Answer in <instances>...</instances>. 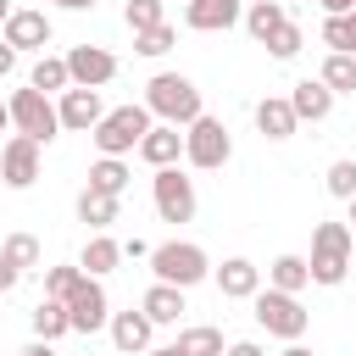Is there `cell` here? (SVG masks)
I'll use <instances>...</instances> for the list:
<instances>
[{
    "label": "cell",
    "instance_id": "d6986e66",
    "mask_svg": "<svg viewBox=\"0 0 356 356\" xmlns=\"http://www.w3.org/2000/svg\"><path fill=\"white\" fill-rule=\"evenodd\" d=\"M256 128H261V139H295V128H300V117H295V106H289V95H267V100H256Z\"/></svg>",
    "mask_w": 356,
    "mask_h": 356
},
{
    "label": "cell",
    "instance_id": "f546056e",
    "mask_svg": "<svg viewBox=\"0 0 356 356\" xmlns=\"http://www.w3.org/2000/svg\"><path fill=\"white\" fill-rule=\"evenodd\" d=\"M178 44V28L172 22H161V28H145V33H134V50L145 56V61H161L167 50Z\"/></svg>",
    "mask_w": 356,
    "mask_h": 356
},
{
    "label": "cell",
    "instance_id": "ba28073f",
    "mask_svg": "<svg viewBox=\"0 0 356 356\" xmlns=\"http://www.w3.org/2000/svg\"><path fill=\"white\" fill-rule=\"evenodd\" d=\"M150 200H156V217H161V222H195V211H200L195 178H189L184 167H156Z\"/></svg>",
    "mask_w": 356,
    "mask_h": 356
},
{
    "label": "cell",
    "instance_id": "e575fe53",
    "mask_svg": "<svg viewBox=\"0 0 356 356\" xmlns=\"http://www.w3.org/2000/svg\"><path fill=\"white\" fill-rule=\"evenodd\" d=\"M0 250H6V261H17L22 273H28V267H39V239H33V234H6V239H0Z\"/></svg>",
    "mask_w": 356,
    "mask_h": 356
},
{
    "label": "cell",
    "instance_id": "f35d334b",
    "mask_svg": "<svg viewBox=\"0 0 356 356\" xmlns=\"http://www.w3.org/2000/svg\"><path fill=\"white\" fill-rule=\"evenodd\" d=\"M323 6V17H350L356 11V0H317Z\"/></svg>",
    "mask_w": 356,
    "mask_h": 356
},
{
    "label": "cell",
    "instance_id": "603a6c76",
    "mask_svg": "<svg viewBox=\"0 0 356 356\" xmlns=\"http://www.w3.org/2000/svg\"><path fill=\"white\" fill-rule=\"evenodd\" d=\"M312 284V267H306V256H295V250H284V256H273L267 261V289H284V295H300Z\"/></svg>",
    "mask_w": 356,
    "mask_h": 356
},
{
    "label": "cell",
    "instance_id": "9c48e42d",
    "mask_svg": "<svg viewBox=\"0 0 356 356\" xmlns=\"http://www.w3.org/2000/svg\"><path fill=\"white\" fill-rule=\"evenodd\" d=\"M39 150L44 145H33L28 134H6V145H0V184L6 189H33L39 184Z\"/></svg>",
    "mask_w": 356,
    "mask_h": 356
},
{
    "label": "cell",
    "instance_id": "1f68e13d",
    "mask_svg": "<svg viewBox=\"0 0 356 356\" xmlns=\"http://www.w3.org/2000/svg\"><path fill=\"white\" fill-rule=\"evenodd\" d=\"M323 189H328L334 200H350V195H356V156H339V161H328V172H323Z\"/></svg>",
    "mask_w": 356,
    "mask_h": 356
},
{
    "label": "cell",
    "instance_id": "ab89813d",
    "mask_svg": "<svg viewBox=\"0 0 356 356\" xmlns=\"http://www.w3.org/2000/svg\"><path fill=\"white\" fill-rule=\"evenodd\" d=\"M11 72H17V50L0 39V78H11Z\"/></svg>",
    "mask_w": 356,
    "mask_h": 356
},
{
    "label": "cell",
    "instance_id": "d4e9b609",
    "mask_svg": "<svg viewBox=\"0 0 356 356\" xmlns=\"http://www.w3.org/2000/svg\"><path fill=\"white\" fill-rule=\"evenodd\" d=\"M28 83H33L39 95H67V89H72V72H67V56H50V50H44V56H39L33 67H28Z\"/></svg>",
    "mask_w": 356,
    "mask_h": 356
},
{
    "label": "cell",
    "instance_id": "4fadbf2b",
    "mask_svg": "<svg viewBox=\"0 0 356 356\" xmlns=\"http://www.w3.org/2000/svg\"><path fill=\"white\" fill-rule=\"evenodd\" d=\"M56 111H61V134H95L106 117V100H100V89H67V95H56Z\"/></svg>",
    "mask_w": 356,
    "mask_h": 356
},
{
    "label": "cell",
    "instance_id": "484cf974",
    "mask_svg": "<svg viewBox=\"0 0 356 356\" xmlns=\"http://www.w3.org/2000/svg\"><path fill=\"white\" fill-rule=\"evenodd\" d=\"M128 178H134V167H128L122 156H95V161H89V189H100V195H117V200H122Z\"/></svg>",
    "mask_w": 356,
    "mask_h": 356
},
{
    "label": "cell",
    "instance_id": "3957f363",
    "mask_svg": "<svg viewBox=\"0 0 356 356\" xmlns=\"http://www.w3.org/2000/svg\"><path fill=\"white\" fill-rule=\"evenodd\" d=\"M350 250H356L350 222H317V228H312V256H306L312 284H323V289L345 284V273H350Z\"/></svg>",
    "mask_w": 356,
    "mask_h": 356
},
{
    "label": "cell",
    "instance_id": "b9f144b4",
    "mask_svg": "<svg viewBox=\"0 0 356 356\" xmlns=\"http://www.w3.org/2000/svg\"><path fill=\"white\" fill-rule=\"evenodd\" d=\"M50 6H61V11H95V0H50Z\"/></svg>",
    "mask_w": 356,
    "mask_h": 356
},
{
    "label": "cell",
    "instance_id": "ffe728a7",
    "mask_svg": "<svg viewBox=\"0 0 356 356\" xmlns=\"http://www.w3.org/2000/svg\"><path fill=\"white\" fill-rule=\"evenodd\" d=\"M334 100H339V95H334L323 78H300V83L289 89V106H295L300 122H323V117L334 111Z\"/></svg>",
    "mask_w": 356,
    "mask_h": 356
},
{
    "label": "cell",
    "instance_id": "74e56055",
    "mask_svg": "<svg viewBox=\"0 0 356 356\" xmlns=\"http://www.w3.org/2000/svg\"><path fill=\"white\" fill-rule=\"evenodd\" d=\"M222 356H267V350H261V345H256V339H234V345H228V350H222Z\"/></svg>",
    "mask_w": 356,
    "mask_h": 356
},
{
    "label": "cell",
    "instance_id": "8fae6325",
    "mask_svg": "<svg viewBox=\"0 0 356 356\" xmlns=\"http://www.w3.org/2000/svg\"><path fill=\"white\" fill-rule=\"evenodd\" d=\"M0 39H6V44L17 50V56H28V50H39V56H44V44L56 39V28H50V17H44L39 6H17V11L6 17Z\"/></svg>",
    "mask_w": 356,
    "mask_h": 356
},
{
    "label": "cell",
    "instance_id": "c3c4849f",
    "mask_svg": "<svg viewBox=\"0 0 356 356\" xmlns=\"http://www.w3.org/2000/svg\"><path fill=\"white\" fill-rule=\"evenodd\" d=\"M245 6H256V0H245Z\"/></svg>",
    "mask_w": 356,
    "mask_h": 356
},
{
    "label": "cell",
    "instance_id": "7bdbcfd3",
    "mask_svg": "<svg viewBox=\"0 0 356 356\" xmlns=\"http://www.w3.org/2000/svg\"><path fill=\"white\" fill-rule=\"evenodd\" d=\"M345 222H350V234H356V195L345 200Z\"/></svg>",
    "mask_w": 356,
    "mask_h": 356
},
{
    "label": "cell",
    "instance_id": "ee69618b",
    "mask_svg": "<svg viewBox=\"0 0 356 356\" xmlns=\"http://www.w3.org/2000/svg\"><path fill=\"white\" fill-rule=\"evenodd\" d=\"M145 356H178V345H156V350H145Z\"/></svg>",
    "mask_w": 356,
    "mask_h": 356
},
{
    "label": "cell",
    "instance_id": "83f0119b",
    "mask_svg": "<svg viewBox=\"0 0 356 356\" xmlns=\"http://www.w3.org/2000/svg\"><path fill=\"white\" fill-rule=\"evenodd\" d=\"M222 328L211 323H195V328H178V356H222Z\"/></svg>",
    "mask_w": 356,
    "mask_h": 356
},
{
    "label": "cell",
    "instance_id": "e0dca14e",
    "mask_svg": "<svg viewBox=\"0 0 356 356\" xmlns=\"http://www.w3.org/2000/svg\"><path fill=\"white\" fill-rule=\"evenodd\" d=\"M145 167H178L184 161V128H172V122H156L145 139H139V150H134Z\"/></svg>",
    "mask_w": 356,
    "mask_h": 356
},
{
    "label": "cell",
    "instance_id": "277c9868",
    "mask_svg": "<svg viewBox=\"0 0 356 356\" xmlns=\"http://www.w3.org/2000/svg\"><path fill=\"white\" fill-rule=\"evenodd\" d=\"M150 273L156 284H172V289H195L211 278V256L195 245V239H161L150 250Z\"/></svg>",
    "mask_w": 356,
    "mask_h": 356
},
{
    "label": "cell",
    "instance_id": "4dcf8cb0",
    "mask_svg": "<svg viewBox=\"0 0 356 356\" xmlns=\"http://www.w3.org/2000/svg\"><path fill=\"white\" fill-rule=\"evenodd\" d=\"M122 22H128V33L161 28V22H167V6H161V0H128V6H122Z\"/></svg>",
    "mask_w": 356,
    "mask_h": 356
},
{
    "label": "cell",
    "instance_id": "bcb514c9",
    "mask_svg": "<svg viewBox=\"0 0 356 356\" xmlns=\"http://www.w3.org/2000/svg\"><path fill=\"white\" fill-rule=\"evenodd\" d=\"M11 11H17V6H11V0H0V28H6V17H11Z\"/></svg>",
    "mask_w": 356,
    "mask_h": 356
},
{
    "label": "cell",
    "instance_id": "7a4b0ae2",
    "mask_svg": "<svg viewBox=\"0 0 356 356\" xmlns=\"http://www.w3.org/2000/svg\"><path fill=\"white\" fill-rule=\"evenodd\" d=\"M150 128H156L150 106H145V100H122V106H111V111L100 117V128H95L89 139H95V150H100V156H122V161H128Z\"/></svg>",
    "mask_w": 356,
    "mask_h": 356
},
{
    "label": "cell",
    "instance_id": "7dc6e473",
    "mask_svg": "<svg viewBox=\"0 0 356 356\" xmlns=\"http://www.w3.org/2000/svg\"><path fill=\"white\" fill-rule=\"evenodd\" d=\"M345 22H350V39H356V11H350V17H345Z\"/></svg>",
    "mask_w": 356,
    "mask_h": 356
},
{
    "label": "cell",
    "instance_id": "8992f818",
    "mask_svg": "<svg viewBox=\"0 0 356 356\" xmlns=\"http://www.w3.org/2000/svg\"><path fill=\"white\" fill-rule=\"evenodd\" d=\"M228 156H234V134H228V122L222 117H195L189 128H184V161L189 167H200V172H217V167H228Z\"/></svg>",
    "mask_w": 356,
    "mask_h": 356
},
{
    "label": "cell",
    "instance_id": "5bb4252c",
    "mask_svg": "<svg viewBox=\"0 0 356 356\" xmlns=\"http://www.w3.org/2000/svg\"><path fill=\"white\" fill-rule=\"evenodd\" d=\"M106 334H111V345H117L122 356H145V350H156V323H150L139 306H128V312H111Z\"/></svg>",
    "mask_w": 356,
    "mask_h": 356
},
{
    "label": "cell",
    "instance_id": "52a82bcc",
    "mask_svg": "<svg viewBox=\"0 0 356 356\" xmlns=\"http://www.w3.org/2000/svg\"><path fill=\"white\" fill-rule=\"evenodd\" d=\"M250 306H256V323H261L273 339H284V345H300V339H306V328H312V312L300 306V295H284V289H261Z\"/></svg>",
    "mask_w": 356,
    "mask_h": 356
},
{
    "label": "cell",
    "instance_id": "6da1fadb",
    "mask_svg": "<svg viewBox=\"0 0 356 356\" xmlns=\"http://www.w3.org/2000/svg\"><path fill=\"white\" fill-rule=\"evenodd\" d=\"M145 106L156 122H172V128H189L195 117H206V100H200V83L189 72H156L145 83Z\"/></svg>",
    "mask_w": 356,
    "mask_h": 356
},
{
    "label": "cell",
    "instance_id": "836d02e7",
    "mask_svg": "<svg viewBox=\"0 0 356 356\" xmlns=\"http://www.w3.org/2000/svg\"><path fill=\"white\" fill-rule=\"evenodd\" d=\"M300 44H306V33H300V22L289 17V22L267 39V56H273V61H295V56H300Z\"/></svg>",
    "mask_w": 356,
    "mask_h": 356
},
{
    "label": "cell",
    "instance_id": "8d00e7d4",
    "mask_svg": "<svg viewBox=\"0 0 356 356\" xmlns=\"http://www.w3.org/2000/svg\"><path fill=\"white\" fill-rule=\"evenodd\" d=\"M150 250H156V245H145L139 234H134V239H122V256H128V261H150Z\"/></svg>",
    "mask_w": 356,
    "mask_h": 356
},
{
    "label": "cell",
    "instance_id": "7402d4cb",
    "mask_svg": "<svg viewBox=\"0 0 356 356\" xmlns=\"http://www.w3.org/2000/svg\"><path fill=\"white\" fill-rule=\"evenodd\" d=\"M117 261H122V239H111V234H89V239H83V250H78V267H83L89 278L117 273Z\"/></svg>",
    "mask_w": 356,
    "mask_h": 356
},
{
    "label": "cell",
    "instance_id": "f6af8a7d",
    "mask_svg": "<svg viewBox=\"0 0 356 356\" xmlns=\"http://www.w3.org/2000/svg\"><path fill=\"white\" fill-rule=\"evenodd\" d=\"M278 356H312V350H306V345H284Z\"/></svg>",
    "mask_w": 356,
    "mask_h": 356
},
{
    "label": "cell",
    "instance_id": "ac0fdd59",
    "mask_svg": "<svg viewBox=\"0 0 356 356\" xmlns=\"http://www.w3.org/2000/svg\"><path fill=\"white\" fill-rule=\"evenodd\" d=\"M189 289H172V284H150L145 295H139V312L156 323V328H178V317L189 312V300H184Z\"/></svg>",
    "mask_w": 356,
    "mask_h": 356
},
{
    "label": "cell",
    "instance_id": "30bf717a",
    "mask_svg": "<svg viewBox=\"0 0 356 356\" xmlns=\"http://www.w3.org/2000/svg\"><path fill=\"white\" fill-rule=\"evenodd\" d=\"M67 317H72V334H100L111 323V300H106V284L83 273V284L67 295Z\"/></svg>",
    "mask_w": 356,
    "mask_h": 356
},
{
    "label": "cell",
    "instance_id": "f1b7e54d",
    "mask_svg": "<svg viewBox=\"0 0 356 356\" xmlns=\"http://www.w3.org/2000/svg\"><path fill=\"white\" fill-rule=\"evenodd\" d=\"M334 95H356V56H323V72H317Z\"/></svg>",
    "mask_w": 356,
    "mask_h": 356
},
{
    "label": "cell",
    "instance_id": "d590c367",
    "mask_svg": "<svg viewBox=\"0 0 356 356\" xmlns=\"http://www.w3.org/2000/svg\"><path fill=\"white\" fill-rule=\"evenodd\" d=\"M17 284H22V267H17V261H6V250H0V295H11Z\"/></svg>",
    "mask_w": 356,
    "mask_h": 356
},
{
    "label": "cell",
    "instance_id": "2e32d148",
    "mask_svg": "<svg viewBox=\"0 0 356 356\" xmlns=\"http://www.w3.org/2000/svg\"><path fill=\"white\" fill-rule=\"evenodd\" d=\"M211 278H217V289H222L228 300H256V295H261V267H256L250 256H228L222 267H211Z\"/></svg>",
    "mask_w": 356,
    "mask_h": 356
},
{
    "label": "cell",
    "instance_id": "cb8c5ba5",
    "mask_svg": "<svg viewBox=\"0 0 356 356\" xmlns=\"http://www.w3.org/2000/svg\"><path fill=\"white\" fill-rule=\"evenodd\" d=\"M284 22H289L284 0H256V6H245V33H250L256 44H267V39H273Z\"/></svg>",
    "mask_w": 356,
    "mask_h": 356
},
{
    "label": "cell",
    "instance_id": "7c38bea8",
    "mask_svg": "<svg viewBox=\"0 0 356 356\" xmlns=\"http://www.w3.org/2000/svg\"><path fill=\"white\" fill-rule=\"evenodd\" d=\"M67 72H72V89H106L117 78V56L106 44H72L67 50Z\"/></svg>",
    "mask_w": 356,
    "mask_h": 356
},
{
    "label": "cell",
    "instance_id": "60d3db41",
    "mask_svg": "<svg viewBox=\"0 0 356 356\" xmlns=\"http://www.w3.org/2000/svg\"><path fill=\"white\" fill-rule=\"evenodd\" d=\"M17 356H56V345H50V339H28Z\"/></svg>",
    "mask_w": 356,
    "mask_h": 356
},
{
    "label": "cell",
    "instance_id": "5b68a950",
    "mask_svg": "<svg viewBox=\"0 0 356 356\" xmlns=\"http://www.w3.org/2000/svg\"><path fill=\"white\" fill-rule=\"evenodd\" d=\"M6 106H11V134H28L33 145H50V139L61 134V111H56V100H50V95H39L33 83L11 89V95H6Z\"/></svg>",
    "mask_w": 356,
    "mask_h": 356
},
{
    "label": "cell",
    "instance_id": "d6a6232c",
    "mask_svg": "<svg viewBox=\"0 0 356 356\" xmlns=\"http://www.w3.org/2000/svg\"><path fill=\"white\" fill-rule=\"evenodd\" d=\"M78 284H83V267H78V261H61V267H44V295H50V300H67V295H72Z\"/></svg>",
    "mask_w": 356,
    "mask_h": 356
},
{
    "label": "cell",
    "instance_id": "44dd1931",
    "mask_svg": "<svg viewBox=\"0 0 356 356\" xmlns=\"http://www.w3.org/2000/svg\"><path fill=\"white\" fill-rule=\"evenodd\" d=\"M122 217V200L117 195H100V189H78V222L89 228V234H111V222Z\"/></svg>",
    "mask_w": 356,
    "mask_h": 356
},
{
    "label": "cell",
    "instance_id": "4316f807",
    "mask_svg": "<svg viewBox=\"0 0 356 356\" xmlns=\"http://www.w3.org/2000/svg\"><path fill=\"white\" fill-rule=\"evenodd\" d=\"M28 323H33V339H50V345H56L61 334H72V317H67V300H50V295H44V300H39L33 312H28Z\"/></svg>",
    "mask_w": 356,
    "mask_h": 356
},
{
    "label": "cell",
    "instance_id": "9a60e30c",
    "mask_svg": "<svg viewBox=\"0 0 356 356\" xmlns=\"http://www.w3.org/2000/svg\"><path fill=\"white\" fill-rule=\"evenodd\" d=\"M245 22V0H184V28L195 33H228Z\"/></svg>",
    "mask_w": 356,
    "mask_h": 356
}]
</instances>
